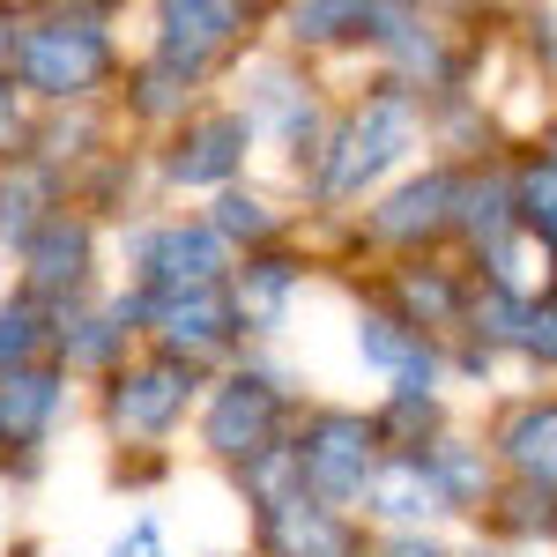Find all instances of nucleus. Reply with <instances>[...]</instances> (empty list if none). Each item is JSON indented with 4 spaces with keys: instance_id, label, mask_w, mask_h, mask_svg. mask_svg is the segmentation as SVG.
Masks as SVG:
<instances>
[{
    "instance_id": "1",
    "label": "nucleus",
    "mask_w": 557,
    "mask_h": 557,
    "mask_svg": "<svg viewBox=\"0 0 557 557\" xmlns=\"http://www.w3.org/2000/svg\"><path fill=\"white\" fill-rule=\"evenodd\" d=\"M112 67V38L97 15H38L15 38V83L38 97H83Z\"/></svg>"
},
{
    "instance_id": "2",
    "label": "nucleus",
    "mask_w": 557,
    "mask_h": 557,
    "mask_svg": "<svg viewBox=\"0 0 557 557\" xmlns=\"http://www.w3.org/2000/svg\"><path fill=\"white\" fill-rule=\"evenodd\" d=\"M409 149H417V104H409V89H401V83H386L380 97L335 134V164H327V178H320V194L349 201V194H364L386 164H401Z\"/></svg>"
},
{
    "instance_id": "3",
    "label": "nucleus",
    "mask_w": 557,
    "mask_h": 557,
    "mask_svg": "<svg viewBox=\"0 0 557 557\" xmlns=\"http://www.w3.org/2000/svg\"><path fill=\"white\" fill-rule=\"evenodd\" d=\"M298 469H305V498H320V506L364 498L372 475H380V424H364V417H349V409L312 417L305 438H298Z\"/></svg>"
},
{
    "instance_id": "4",
    "label": "nucleus",
    "mask_w": 557,
    "mask_h": 557,
    "mask_svg": "<svg viewBox=\"0 0 557 557\" xmlns=\"http://www.w3.org/2000/svg\"><path fill=\"white\" fill-rule=\"evenodd\" d=\"M186 401H194V364L149 357V364H134V372L112 380V394H104V424L120 431V438H164V431L186 417Z\"/></svg>"
},
{
    "instance_id": "5",
    "label": "nucleus",
    "mask_w": 557,
    "mask_h": 557,
    "mask_svg": "<svg viewBox=\"0 0 557 557\" xmlns=\"http://www.w3.org/2000/svg\"><path fill=\"white\" fill-rule=\"evenodd\" d=\"M275 424H283V394L275 380H260V372H238V380H223V394L209 401V446L223 461H246L253 469L260 454L275 446Z\"/></svg>"
},
{
    "instance_id": "6",
    "label": "nucleus",
    "mask_w": 557,
    "mask_h": 557,
    "mask_svg": "<svg viewBox=\"0 0 557 557\" xmlns=\"http://www.w3.org/2000/svg\"><path fill=\"white\" fill-rule=\"evenodd\" d=\"M231 268L223 231L215 223H164L157 238H141V275L157 298H186V290H215V275Z\"/></svg>"
},
{
    "instance_id": "7",
    "label": "nucleus",
    "mask_w": 557,
    "mask_h": 557,
    "mask_svg": "<svg viewBox=\"0 0 557 557\" xmlns=\"http://www.w3.org/2000/svg\"><path fill=\"white\" fill-rule=\"evenodd\" d=\"M157 335H164V357L194 364V357H215V349L238 335V305L223 290H186V298H157Z\"/></svg>"
},
{
    "instance_id": "8",
    "label": "nucleus",
    "mask_w": 557,
    "mask_h": 557,
    "mask_svg": "<svg viewBox=\"0 0 557 557\" xmlns=\"http://www.w3.org/2000/svg\"><path fill=\"white\" fill-rule=\"evenodd\" d=\"M260 543H268V557H349V528L335 520V506L298 491V498L260 506Z\"/></svg>"
},
{
    "instance_id": "9",
    "label": "nucleus",
    "mask_w": 557,
    "mask_h": 557,
    "mask_svg": "<svg viewBox=\"0 0 557 557\" xmlns=\"http://www.w3.org/2000/svg\"><path fill=\"white\" fill-rule=\"evenodd\" d=\"M446 223H461V178H454V172L409 178L401 194H386L380 209H372V231H380V238H394V246L431 238V231H446Z\"/></svg>"
},
{
    "instance_id": "10",
    "label": "nucleus",
    "mask_w": 557,
    "mask_h": 557,
    "mask_svg": "<svg viewBox=\"0 0 557 557\" xmlns=\"http://www.w3.org/2000/svg\"><path fill=\"white\" fill-rule=\"evenodd\" d=\"M246 141H253V127L238 112H209V120L186 127V141H178V157L164 172H172V186H223L246 164Z\"/></svg>"
},
{
    "instance_id": "11",
    "label": "nucleus",
    "mask_w": 557,
    "mask_h": 557,
    "mask_svg": "<svg viewBox=\"0 0 557 557\" xmlns=\"http://www.w3.org/2000/svg\"><path fill=\"white\" fill-rule=\"evenodd\" d=\"M157 23H164V38H157V60H164V67H178L186 83H194V75L209 67L215 52L238 38V8H209V0H194V8H178V0H172Z\"/></svg>"
},
{
    "instance_id": "12",
    "label": "nucleus",
    "mask_w": 557,
    "mask_h": 557,
    "mask_svg": "<svg viewBox=\"0 0 557 557\" xmlns=\"http://www.w3.org/2000/svg\"><path fill=\"white\" fill-rule=\"evenodd\" d=\"M364 498H372V513H386V520H431V513L454 506L446 483H438V469H431V454H386Z\"/></svg>"
},
{
    "instance_id": "13",
    "label": "nucleus",
    "mask_w": 557,
    "mask_h": 557,
    "mask_svg": "<svg viewBox=\"0 0 557 557\" xmlns=\"http://www.w3.org/2000/svg\"><path fill=\"white\" fill-rule=\"evenodd\" d=\"M60 401H67V386L52 364H30V372H8L0 380V446H38L52 417H60Z\"/></svg>"
},
{
    "instance_id": "14",
    "label": "nucleus",
    "mask_w": 557,
    "mask_h": 557,
    "mask_svg": "<svg viewBox=\"0 0 557 557\" xmlns=\"http://www.w3.org/2000/svg\"><path fill=\"white\" fill-rule=\"evenodd\" d=\"M357 349H364L380 372H394L401 394H431V343L409 327V320H386V312L357 320Z\"/></svg>"
},
{
    "instance_id": "15",
    "label": "nucleus",
    "mask_w": 557,
    "mask_h": 557,
    "mask_svg": "<svg viewBox=\"0 0 557 557\" xmlns=\"http://www.w3.org/2000/svg\"><path fill=\"white\" fill-rule=\"evenodd\" d=\"M23 268H30V290H75L89 275V223L52 215L38 238L23 246Z\"/></svg>"
},
{
    "instance_id": "16",
    "label": "nucleus",
    "mask_w": 557,
    "mask_h": 557,
    "mask_svg": "<svg viewBox=\"0 0 557 557\" xmlns=\"http://www.w3.org/2000/svg\"><path fill=\"white\" fill-rule=\"evenodd\" d=\"M498 446H506V461H513L535 491H557V401H528L506 417L498 431Z\"/></svg>"
},
{
    "instance_id": "17",
    "label": "nucleus",
    "mask_w": 557,
    "mask_h": 557,
    "mask_svg": "<svg viewBox=\"0 0 557 557\" xmlns=\"http://www.w3.org/2000/svg\"><path fill=\"white\" fill-rule=\"evenodd\" d=\"M290 290H298V260H283V253L246 260V275H238V320L260 327V335H275L283 312H290Z\"/></svg>"
},
{
    "instance_id": "18",
    "label": "nucleus",
    "mask_w": 557,
    "mask_h": 557,
    "mask_svg": "<svg viewBox=\"0 0 557 557\" xmlns=\"http://www.w3.org/2000/svg\"><path fill=\"white\" fill-rule=\"evenodd\" d=\"M38 194H45V172L38 164H23L15 178H0V238H15V246H30L52 215H38Z\"/></svg>"
},
{
    "instance_id": "19",
    "label": "nucleus",
    "mask_w": 557,
    "mask_h": 557,
    "mask_svg": "<svg viewBox=\"0 0 557 557\" xmlns=\"http://www.w3.org/2000/svg\"><path fill=\"white\" fill-rule=\"evenodd\" d=\"M431 469H438V483H446V498H454V506H483L491 469H483V454H475V446H461V438H438V446H431Z\"/></svg>"
},
{
    "instance_id": "20",
    "label": "nucleus",
    "mask_w": 557,
    "mask_h": 557,
    "mask_svg": "<svg viewBox=\"0 0 557 557\" xmlns=\"http://www.w3.org/2000/svg\"><path fill=\"white\" fill-rule=\"evenodd\" d=\"M513 209H520V223H528V238L557 246V164H550V157L520 172V186H513Z\"/></svg>"
},
{
    "instance_id": "21",
    "label": "nucleus",
    "mask_w": 557,
    "mask_h": 557,
    "mask_svg": "<svg viewBox=\"0 0 557 557\" xmlns=\"http://www.w3.org/2000/svg\"><path fill=\"white\" fill-rule=\"evenodd\" d=\"M401 305L417 312V335L424 327H454V312H461V290L431 268V275H401Z\"/></svg>"
},
{
    "instance_id": "22",
    "label": "nucleus",
    "mask_w": 557,
    "mask_h": 557,
    "mask_svg": "<svg viewBox=\"0 0 557 557\" xmlns=\"http://www.w3.org/2000/svg\"><path fill=\"white\" fill-rule=\"evenodd\" d=\"M349 30H380V8H290V38H312V45H327V38H349Z\"/></svg>"
},
{
    "instance_id": "23",
    "label": "nucleus",
    "mask_w": 557,
    "mask_h": 557,
    "mask_svg": "<svg viewBox=\"0 0 557 557\" xmlns=\"http://www.w3.org/2000/svg\"><path fill=\"white\" fill-rule=\"evenodd\" d=\"M209 223L223 231V238H275V215H268V201H260V194H238V186L215 201Z\"/></svg>"
},
{
    "instance_id": "24",
    "label": "nucleus",
    "mask_w": 557,
    "mask_h": 557,
    "mask_svg": "<svg viewBox=\"0 0 557 557\" xmlns=\"http://www.w3.org/2000/svg\"><path fill=\"white\" fill-rule=\"evenodd\" d=\"M38 312H30V305H8V312H0V380H8V372H30V349H38Z\"/></svg>"
},
{
    "instance_id": "25",
    "label": "nucleus",
    "mask_w": 557,
    "mask_h": 557,
    "mask_svg": "<svg viewBox=\"0 0 557 557\" xmlns=\"http://www.w3.org/2000/svg\"><path fill=\"white\" fill-rule=\"evenodd\" d=\"M431 424H438V401H431V394H401V386H394V409L380 417V438H401V446H409V438H424Z\"/></svg>"
},
{
    "instance_id": "26",
    "label": "nucleus",
    "mask_w": 557,
    "mask_h": 557,
    "mask_svg": "<svg viewBox=\"0 0 557 557\" xmlns=\"http://www.w3.org/2000/svg\"><path fill=\"white\" fill-rule=\"evenodd\" d=\"M120 335H127L120 320H83V335H60V349H67V357H83V364H104V357L120 349Z\"/></svg>"
},
{
    "instance_id": "27",
    "label": "nucleus",
    "mask_w": 557,
    "mask_h": 557,
    "mask_svg": "<svg viewBox=\"0 0 557 557\" xmlns=\"http://www.w3.org/2000/svg\"><path fill=\"white\" fill-rule=\"evenodd\" d=\"M172 104H186V75L178 67H141V112H172Z\"/></svg>"
},
{
    "instance_id": "28",
    "label": "nucleus",
    "mask_w": 557,
    "mask_h": 557,
    "mask_svg": "<svg viewBox=\"0 0 557 557\" xmlns=\"http://www.w3.org/2000/svg\"><path fill=\"white\" fill-rule=\"evenodd\" d=\"M528 349L557 364V298H550V305H535V320H528Z\"/></svg>"
},
{
    "instance_id": "29",
    "label": "nucleus",
    "mask_w": 557,
    "mask_h": 557,
    "mask_svg": "<svg viewBox=\"0 0 557 557\" xmlns=\"http://www.w3.org/2000/svg\"><path fill=\"white\" fill-rule=\"evenodd\" d=\"M386 557H446V550H431L424 535H394V543H386Z\"/></svg>"
},
{
    "instance_id": "30",
    "label": "nucleus",
    "mask_w": 557,
    "mask_h": 557,
    "mask_svg": "<svg viewBox=\"0 0 557 557\" xmlns=\"http://www.w3.org/2000/svg\"><path fill=\"white\" fill-rule=\"evenodd\" d=\"M550 164H557V134H550Z\"/></svg>"
}]
</instances>
